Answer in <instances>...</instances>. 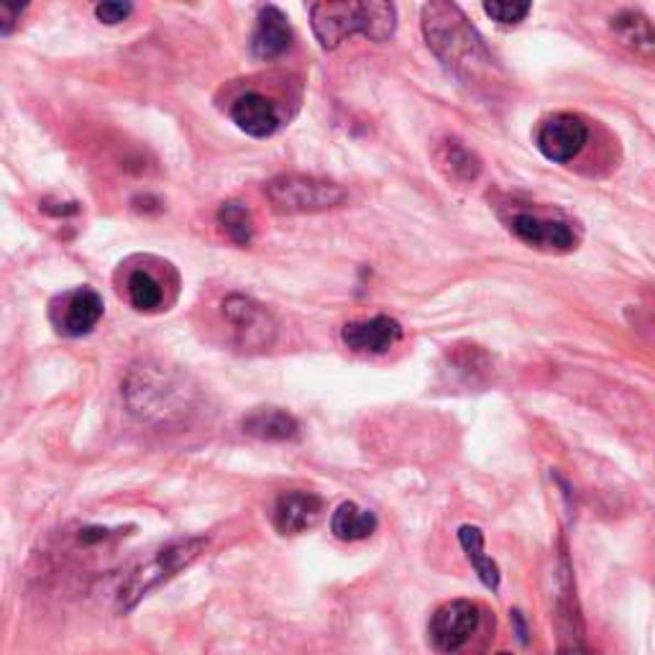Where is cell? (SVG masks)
I'll return each instance as SVG.
<instances>
[{
  "mask_svg": "<svg viewBox=\"0 0 655 655\" xmlns=\"http://www.w3.org/2000/svg\"><path fill=\"white\" fill-rule=\"evenodd\" d=\"M423 34L433 54L456 75L479 77L492 67V54L456 3H428L423 8Z\"/></svg>",
  "mask_w": 655,
  "mask_h": 655,
  "instance_id": "6da1fadb",
  "label": "cell"
},
{
  "mask_svg": "<svg viewBox=\"0 0 655 655\" xmlns=\"http://www.w3.org/2000/svg\"><path fill=\"white\" fill-rule=\"evenodd\" d=\"M310 26L326 52H334L353 34L382 44L397 29V8L384 0H323L310 6Z\"/></svg>",
  "mask_w": 655,
  "mask_h": 655,
  "instance_id": "7a4b0ae2",
  "label": "cell"
},
{
  "mask_svg": "<svg viewBox=\"0 0 655 655\" xmlns=\"http://www.w3.org/2000/svg\"><path fill=\"white\" fill-rule=\"evenodd\" d=\"M205 546H208L205 538H183L156 550L152 558H146L144 564H139L125 576L121 591H118V607H121L123 612L133 610L141 599L152 594L154 589H160L164 581H170L172 576H177L179 571H185L187 566H193L197 558H200Z\"/></svg>",
  "mask_w": 655,
  "mask_h": 655,
  "instance_id": "3957f363",
  "label": "cell"
},
{
  "mask_svg": "<svg viewBox=\"0 0 655 655\" xmlns=\"http://www.w3.org/2000/svg\"><path fill=\"white\" fill-rule=\"evenodd\" d=\"M272 210L280 216H305L326 212L346 203V189L338 183L307 175H280L264 185Z\"/></svg>",
  "mask_w": 655,
  "mask_h": 655,
  "instance_id": "277c9868",
  "label": "cell"
},
{
  "mask_svg": "<svg viewBox=\"0 0 655 655\" xmlns=\"http://www.w3.org/2000/svg\"><path fill=\"white\" fill-rule=\"evenodd\" d=\"M220 313L228 326L236 330V338L243 349H264L272 343L277 334V323L264 305H259L254 297L228 295L220 305Z\"/></svg>",
  "mask_w": 655,
  "mask_h": 655,
  "instance_id": "5b68a950",
  "label": "cell"
},
{
  "mask_svg": "<svg viewBox=\"0 0 655 655\" xmlns=\"http://www.w3.org/2000/svg\"><path fill=\"white\" fill-rule=\"evenodd\" d=\"M102 310H106V305H102L98 292L90 287H77L54 299L50 318L62 336L80 338L98 326Z\"/></svg>",
  "mask_w": 655,
  "mask_h": 655,
  "instance_id": "8992f818",
  "label": "cell"
},
{
  "mask_svg": "<svg viewBox=\"0 0 655 655\" xmlns=\"http://www.w3.org/2000/svg\"><path fill=\"white\" fill-rule=\"evenodd\" d=\"M479 627V607L469 599H454L438 607L430 620V641L440 653H456Z\"/></svg>",
  "mask_w": 655,
  "mask_h": 655,
  "instance_id": "52a82bcc",
  "label": "cell"
},
{
  "mask_svg": "<svg viewBox=\"0 0 655 655\" xmlns=\"http://www.w3.org/2000/svg\"><path fill=\"white\" fill-rule=\"evenodd\" d=\"M587 123H583L579 116L571 113H556L546 118V121L541 123L538 137H535V144H538L541 154L556 164L571 162L574 156H579L581 149L587 146Z\"/></svg>",
  "mask_w": 655,
  "mask_h": 655,
  "instance_id": "ba28073f",
  "label": "cell"
},
{
  "mask_svg": "<svg viewBox=\"0 0 655 655\" xmlns=\"http://www.w3.org/2000/svg\"><path fill=\"white\" fill-rule=\"evenodd\" d=\"M510 231L515 233L520 241H525L527 247L543 251H568L574 249L576 243L571 226L564 223V220L533 216V212H520V216L512 218Z\"/></svg>",
  "mask_w": 655,
  "mask_h": 655,
  "instance_id": "9c48e42d",
  "label": "cell"
},
{
  "mask_svg": "<svg viewBox=\"0 0 655 655\" xmlns=\"http://www.w3.org/2000/svg\"><path fill=\"white\" fill-rule=\"evenodd\" d=\"M341 338L357 353H386L402 338V326L390 315H376L369 320L346 323Z\"/></svg>",
  "mask_w": 655,
  "mask_h": 655,
  "instance_id": "30bf717a",
  "label": "cell"
},
{
  "mask_svg": "<svg viewBox=\"0 0 655 655\" xmlns=\"http://www.w3.org/2000/svg\"><path fill=\"white\" fill-rule=\"evenodd\" d=\"M323 512V500L313 492H284L272 510V523L280 535H299L315 525Z\"/></svg>",
  "mask_w": 655,
  "mask_h": 655,
  "instance_id": "8fae6325",
  "label": "cell"
},
{
  "mask_svg": "<svg viewBox=\"0 0 655 655\" xmlns=\"http://www.w3.org/2000/svg\"><path fill=\"white\" fill-rule=\"evenodd\" d=\"M292 46V29L277 6H266L259 11L256 29L251 34V54L256 59H277Z\"/></svg>",
  "mask_w": 655,
  "mask_h": 655,
  "instance_id": "7c38bea8",
  "label": "cell"
},
{
  "mask_svg": "<svg viewBox=\"0 0 655 655\" xmlns=\"http://www.w3.org/2000/svg\"><path fill=\"white\" fill-rule=\"evenodd\" d=\"M231 118L243 133H249V137L254 139H266L280 129L277 108H274V102L264 98L262 92L241 95V98L233 102Z\"/></svg>",
  "mask_w": 655,
  "mask_h": 655,
  "instance_id": "4fadbf2b",
  "label": "cell"
},
{
  "mask_svg": "<svg viewBox=\"0 0 655 655\" xmlns=\"http://www.w3.org/2000/svg\"><path fill=\"white\" fill-rule=\"evenodd\" d=\"M433 162L440 175L454 185H469L481 175V160L463 141L448 137L440 139L433 149Z\"/></svg>",
  "mask_w": 655,
  "mask_h": 655,
  "instance_id": "5bb4252c",
  "label": "cell"
},
{
  "mask_svg": "<svg viewBox=\"0 0 655 655\" xmlns=\"http://www.w3.org/2000/svg\"><path fill=\"white\" fill-rule=\"evenodd\" d=\"M241 428L247 436L256 440H270V444H282V440H295L299 436V425L287 410L280 407H256L241 421Z\"/></svg>",
  "mask_w": 655,
  "mask_h": 655,
  "instance_id": "9a60e30c",
  "label": "cell"
},
{
  "mask_svg": "<svg viewBox=\"0 0 655 655\" xmlns=\"http://www.w3.org/2000/svg\"><path fill=\"white\" fill-rule=\"evenodd\" d=\"M618 42L637 57H655V26L641 11H620L610 23Z\"/></svg>",
  "mask_w": 655,
  "mask_h": 655,
  "instance_id": "2e32d148",
  "label": "cell"
},
{
  "mask_svg": "<svg viewBox=\"0 0 655 655\" xmlns=\"http://www.w3.org/2000/svg\"><path fill=\"white\" fill-rule=\"evenodd\" d=\"M379 520L372 510L359 507L353 502L338 504L334 517H330V533L343 543L367 541L369 535H374Z\"/></svg>",
  "mask_w": 655,
  "mask_h": 655,
  "instance_id": "e0dca14e",
  "label": "cell"
},
{
  "mask_svg": "<svg viewBox=\"0 0 655 655\" xmlns=\"http://www.w3.org/2000/svg\"><path fill=\"white\" fill-rule=\"evenodd\" d=\"M459 543H461L463 554H467V558H469V564L473 566V571H477V576L481 579V583L492 591L500 589L502 574H500V566H496L492 558L484 554V533H481L477 525H461Z\"/></svg>",
  "mask_w": 655,
  "mask_h": 655,
  "instance_id": "ac0fdd59",
  "label": "cell"
},
{
  "mask_svg": "<svg viewBox=\"0 0 655 655\" xmlns=\"http://www.w3.org/2000/svg\"><path fill=\"white\" fill-rule=\"evenodd\" d=\"M125 297H129L133 310L156 313L164 303L162 282L149 270H133L125 277Z\"/></svg>",
  "mask_w": 655,
  "mask_h": 655,
  "instance_id": "d6986e66",
  "label": "cell"
},
{
  "mask_svg": "<svg viewBox=\"0 0 655 655\" xmlns=\"http://www.w3.org/2000/svg\"><path fill=\"white\" fill-rule=\"evenodd\" d=\"M218 226L223 228L228 239L239 247H249L254 241V218H251V210L243 203H223L218 208Z\"/></svg>",
  "mask_w": 655,
  "mask_h": 655,
  "instance_id": "ffe728a7",
  "label": "cell"
},
{
  "mask_svg": "<svg viewBox=\"0 0 655 655\" xmlns=\"http://www.w3.org/2000/svg\"><path fill=\"white\" fill-rule=\"evenodd\" d=\"M531 8V3H517V0H489V3H484V13L492 21L502 23V26H515V23L525 21Z\"/></svg>",
  "mask_w": 655,
  "mask_h": 655,
  "instance_id": "44dd1931",
  "label": "cell"
},
{
  "mask_svg": "<svg viewBox=\"0 0 655 655\" xmlns=\"http://www.w3.org/2000/svg\"><path fill=\"white\" fill-rule=\"evenodd\" d=\"M131 11H133L131 3H100V6H95V15H98V21L108 23V26L125 21L131 15Z\"/></svg>",
  "mask_w": 655,
  "mask_h": 655,
  "instance_id": "7402d4cb",
  "label": "cell"
},
{
  "mask_svg": "<svg viewBox=\"0 0 655 655\" xmlns=\"http://www.w3.org/2000/svg\"><path fill=\"white\" fill-rule=\"evenodd\" d=\"M23 8L26 6H11V3H3L0 6V34L8 36L15 26V21L21 19Z\"/></svg>",
  "mask_w": 655,
  "mask_h": 655,
  "instance_id": "603a6c76",
  "label": "cell"
},
{
  "mask_svg": "<svg viewBox=\"0 0 655 655\" xmlns=\"http://www.w3.org/2000/svg\"><path fill=\"white\" fill-rule=\"evenodd\" d=\"M496 655H512V653H504V651H502V653H496Z\"/></svg>",
  "mask_w": 655,
  "mask_h": 655,
  "instance_id": "cb8c5ba5",
  "label": "cell"
}]
</instances>
